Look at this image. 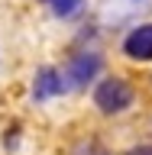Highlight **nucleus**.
I'll return each mask as SVG.
<instances>
[{
  "label": "nucleus",
  "instance_id": "7ed1b4c3",
  "mask_svg": "<svg viewBox=\"0 0 152 155\" xmlns=\"http://www.w3.org/2000/svg\"><path fill=\"white\" fill-rule=\"evenodd\" d=\"M123 48H126V55L136 58V61H149V58H152V23L133 29V32L126 36Z\"/></svg>",
  "mask_w": 152,
  "mask_h": 155
},
{
  "label": "nucleus",
  "instance_id": "423d86ee",
  "mask_svg": "<svg viewBox=\"0 0 152 155\" xmlns=\"http://www.w3.org/2000/svg\"><path fill=\"white\" fill-rule=\"evenodd\" d=\"M49 3H52V13L55 16H75L84 0H49Z\"/></svg>",
  "mask_w": 152,
  "mask_h": 155
},
{
  "label": "nucleus",
  "instance_id": "f03ea898",
  "mask_svg": "<svg viewBox=\"0 0 152 155\" xmlns=\"http://www.w3.org/2000/svg\"><path fill=\"white\" fill-rule=\"evenodd\" d=\"M97 71H100V55L81 52V55H75L71 65H68V81H71V87H84L87 81H94Z\"/></svg>",
  "mask_w": 152,
  "mask_h": 155
},
{
  "label": "nucleus",
  "instance_id": "20e7f679",
  "mask_svg": "<svg viewBox=\"0 0 152 155\" xmlns=\"http://www.w3.org/2000/svg\"><path fill=\"white\" fill-rule=\"evenodd\" d=\"M62 91H65V81H62V74L55 68H39L36 84H32V97L36 100H49V97L62 94Z\"/></svg>",
  "mask_w": 152,
  "mask_h": 155
},
{
  "label": "nucleus",
  "instance_id": "f257e3e1",
  "mask_svg": "<svg viewBox=\"0 0 152 155\" xmlns=\"http://www.w3.org/2000/svg\"><path fill=\"white\" fill-rule=\"evenodd\" d=\"M94 104L104 110V113H120L133 104V87L120 81V78H107L104 84L94 91Z\"/></svg>",
  "mask_w": 152,
  "mask_h": 155
},
{
  "label": "nucleus",
  "instance_id": "39448f33",
  "mask_svg": "<svg viewBox=\"0 0 152 155\" xmlns=\"http://www.w3.org/2000/svg\"><path fill=\"white\" fill-rule=\"evenodd\" d=\"M152 0H107L104 3V19L107 23H123V19H130L133 13H139V10H146Z\"/></svg>",
  "mask_w": 152,
  "mask_h": 155
},
{
  "label": "nucleus",
  "instance_id": "6e6552de",
  "mask_svg": "<svg viewBox=\"0 0 152 155\" xmlns=\"http://www.w3.org/2000/svg\"><path fill=\"white\" fill-rule=\"evenodd\" d=\"M130 155H152V145H143V149H133Z\"/></svg>",
  "mask_w": 152,
  "mask_h": 155
},
{
  "label": "nucleus",
  "instance_id": "0eeeda50",
  "mask_svg": "<svg viewBox=\"0 0 152 155\" xmlns=\"http://www.w3.org/2000/svg\"><path fill=\"white\" fill-rule=\"evenodd\" d=\"M71 155H110V152H107V149H104L100 142H94V139H91V142H81V145H78V149H75Z\"/></svg>",
  "mask_w": 152,
  "mask_h": 155
}]
</instances>
